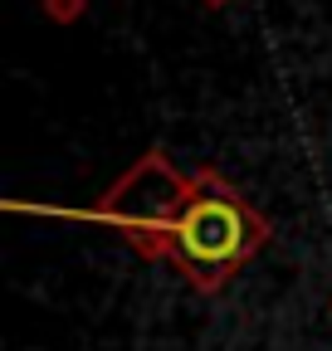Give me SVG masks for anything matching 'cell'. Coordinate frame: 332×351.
Segmentation results:
<instances>
[{"mask_svg":"<svg viewBox=\"0 0 332 351\" xmlns=\"http://www.w3.org/2000/svg\"><path fill=\"white\" fill-rule=\"evenodd\" d=\"M259 244H264V225L249 215V205L215 176H191L156 254H171L195 283L215 288Z\"/></svg>","mask_w":332,"mask_h":351,"instance_id":"1","label":"cell"},{"mask_svg":"<svg viewBox=\"0 0 332 351\" xmlns=\"http://www.w3.org/2000/svg\"><path fill=\"white\" fill-rule=\"evenodd\" d=\"M186 181L191 176L171 171L161 156H147L128 181L108 195L103 215L128 239H137L142 249H161V234H166V225H171V215L181 205V195H186Z\"/></svg>","mask_w":332,"mask_h":351,"instance_id":"2","label":"cell"}]
</instances>
